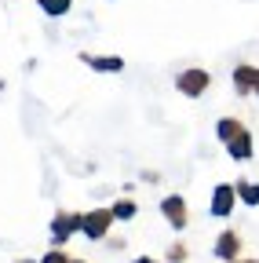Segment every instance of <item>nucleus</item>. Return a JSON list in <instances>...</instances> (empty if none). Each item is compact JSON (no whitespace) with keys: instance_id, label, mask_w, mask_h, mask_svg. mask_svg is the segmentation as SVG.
Masks as SVG:
<instances>
[{"instance_id":"f257e3e1","label":"nucleus","mask_w":259,"mask_h":263,"mask_svg":"<svg viewBox=\"0 0 259 263\" xmlns=\"http://www.w3.org/2000/svg\"><path fill=\"white\" fill-rule=\"evenodd\" d=\"M81 219H84V212H55L51 216V241H55V249H62V245L77 234Z\"/></svg>"},{"instance_id":"f03ea898","label":"nucleus","mask_w":259,"mask_h":263,"mask_svg":"<svg viewBox=\"0 0 259 263\" xmlns=\"http://www.w3.org/2000/svg\"><path fill=\"white\" fill-rule=\"evenodd\" d=\"M208 84H212V77H208V70H201V66H190V70H183L175 77V88L183 95H190V99H201L208 91Z\"/></svg>"},{"instance_id":"7ed1b4c3","label":"nucleus","mask_w":259,"mask_h":263,"mask_svg":"<svg viewBox=\"0 0 259 263\" xmlns=\"http://www.w3.org/2000/svg\"><path fill=\"white\" fill-rule=\"evenodd\" d=\"M110 223H113L110 209H91V212H84V219H81V234L91 238V241H103V238L110 234Z\"/></svg>"},{"instance_id":"20e7f679","label":"nucleus","mask_w":259,"mask_h":263,"mask_svg":"<svg viewBox=\"0 0 259 263\" xmlns=\"http://www.w3.org/2000/svg\"><path fill=\"white\" fill-rule=\"evenodd\" d=\"M161 216H165L175 230H186V223H190V212H186V201L179 194H168L165 201H161Z\"/></svg>"},{"instance_id":"39448f33","label":"nucleus","mask_w":259,"mask_h":263,"mask_svg":"<svg viewBox=\"0 0 259 263\" xmlns=\"http://www.w3.org/2000/svg\"><path fill=\"white\" fill-rule=\"evenodd\" d=\"M234 88L237 95H259V66H248V62L234 66Z\"/></svg>"},{"instance_id":"423d86ee","label":"nucleus","mask_w":259,"mask_h":263,"mask_svg":"<svg viewBox=\"0 0 259 263\" xmlns=\"http://www.w3.org/2000/svg\"><path fill=\"white\" fill-rule=\"evenodd\" d=\"M234 183H219L215 190H212V216H219V219H226L234 212Z\"/></svg>"},{"instance_id":"0eeeda50","label":"nucleus","mask_w":259,"mask_h":263,"mask_svg":"<svg viewBox=\"0 0 259 263\" xmlns=\"http://www.w3.org/2000/svg\"><path fill=\"white\" fill-rule=\"evenodd\" d=\"M215 256L226 259V263L241 259V234H237V230H223V234L215 238Z\"/></svg>"},{"instance_id":"6e6552de","label":"nucleus","mask_w":259,"mask_h":263,"mask_svg":"<svg viewBox=\"0 0 259 263\" xmlns=\"http://www.w3.org/2000/svg\"><path fill=\"white\" fill-rule=\"evenodd\" d=\"M81 62L84 66H91V70H99V73H121L124 70V59L121 55H81Z\"/></svg>"},{"instance_id":"1a4fd4ad","label":"nucleus","mask_w":259,"mask_h":263,"mask_svg":"<svg viewBox=\"0 0 259 263\" xmlns=\"http://www.w3.org/2000/svg\"><path fill=\"white\" fill-rule=\"evenodd\" d=\"M226 150H230V157L234 161H248L252 157V132L245 128V132H237V136L226 143Z\"/></svg>"},{"instance_id":"9d476101","label":"nucleus","mask_w":259,"mask_h":263,"mask_svg":"<svg viewBox=\"0 0 259 263\" xmlns=\"http://www.w3.org/2000/svg\"><path fill=\"white\" fill-rule=\"evenodd\" d=\"M237 132H245V124H241L237 117H219V121H215V136H219V143H230Z\"/></svg>"},{"instance_id":"9b49d317","label":"nucleus","mask_w":259,"mask_h":263,"mask_svg":"<svg viewBox=\"0 0 259 263\" xmlns=\"http://www.w3.org/2000/svg\"><path fill=\"white\" fill-rule=\"evenodd\" d=\"M234 194L241 197V201H245L248 209H255V205H259V183H248V179H237V183H234Z\"/></svg>"},{"instance_id":"f8f14e48","label":"nucleus","mask_w":259,"mask_h":263,"mask_svg":"<svg viewBox=\"0 0 259 263\" xmlns=\"http://www.w3.org/2000/svg\"><path fill=\"white\" fill-rule=\"evenodd\" d=\"M110 216L128 223V219H135V216H139V205L132 201V197H121V201H113V205H110Z\"/></svg>"},{"instance_id":"ddd939ff","label":"nucleus","mask_w":259,"mask_h":263,"mask_svg":"<svg viewBox=\"0 0 259 263\" xmlns=\"http://www.w3.org/2000/svg\"><path fill=\"white\" fill-rule=\"evenodd\" d=\"M37 4H41V11H44V15L62 18V15H66V11L73 8V0H37Z\"/></svg>"},{"instance_id":"4468645a","label":"nucleus","mask_w":259,"mask_h":263,"mask_svg":"<svg viewBox=\"0 0 259 263\" xmlns=\"http://www.w3.org/2000/svg\"><path fill=\"white\" fill-rule=\"evenodd\" d=\"M41 263H70V256H66V249H51Z\"/></svg>"},{"instance_id":"2eb2a0df","label":"nucleus","mask_w":259,"mask_h":263,"mask_svg":"<svg viewBox=\"0 0 259 263\" xmlns=\"http://www.w3.org/2000/svg\"><path fill=\"white\" fill-rule=\"evenodd\" d=\"M168 259H172V263H183V259H186V245H183V241H175V245L168 249Z\"/></svg>"},{"instance_id":"dca6fc26","label":"nucleus","mask_w":259,"mask_h":263,"mask_svg":"<svg viewBox=\"0 0 259 263\" xmlns=\"http://www.w3.org/2000/svg\"><path fill=\"white\" fill-rule=\"evenodd\" d=\"M135 263H157V259H153V256H139Z\"/></svg>"},{"instance_id":"f3484780","label":"nucleus","mask_w":259,"mask_h":263,"mask_svg":"<svg viewBox=\"0 0 259 263\" xmlns=\"http://www.w3.org/2000/svg\"><path fill=\"white\" fill-rule=\"evenodd\" d=\"M234 263H259V259H234Z\"/></svg>"},{"instance_id":"a211bd4d","label":"nucleus","mask_w":259,"mask_h":263,"mask_svg":"<svg viewBox=\"0 0 259 263\" xmlns=\"http://www.w3.org/2000/svg\"><path fill=\"white\" fill-rule=\"evenodd\" d=\"M70 263H84V259H70Z\"/></svg>"}]
</instances>
